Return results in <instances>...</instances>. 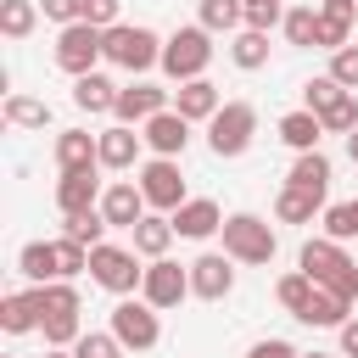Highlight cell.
Segmentation results:
<instances>
[{"instance_id": "1", "label": "cell", "mask_w": 358, "mask_h": 358, "mask_svg": "<svg viewBox=\"0 0 358 358\" xmlns=\"http://www.w3.org/2000/svg\"><path fill=\"white\" fill-rule=\"evenodd\" d=\"M296 268H302L313 285L336 291L341 302H358V263L347 257V246H341V241H330V235H313V241L296 252Z\"/></svg>"}, {"instance_id": "2", "label": "cell", "mask_w": 358, "mask_h": 358, "mask_svg": "<svg viewBox=\"0 0 358 358\" xmlns=\"http://www.w3.org/2000/svg\"><path fill=\"white\" fill-rule=\"evenodd\" d=\"M207 62H213V34H207L201 22H190V28H173V34L162 39V73H168L173 84L207 78Z\"/></svg>"}, {"instance_id": "3", "label": "cell", "mask_w": 358, "mask_h": 358, "mask_svg": "<svg viewBox=\"0 0 358 358\" xmlns=\"http://www.w3.org/2000/svg\"><path fill=\"white\" fill-rule=\"evenodd\" d=\"M218 235H224V252L235 263H274V252H280V235L257 213H229Z\"/></svg>"}, {"instance_id": "4", "label": "cell", "mask_w": 358, "mask_h": 358, "mask_svg": "<svg viewBox=\"0 0 358 358\" xmlns=\"http://www.w3.org/2000/svg\"><path fill=\"white\" fill-rule=\"evenodd\" d=\"M106 62L123 67V73H145V67H162V39L140 22H117L106 28Z\"/></svg>"}, {"instance_id": "5", "label": "cell", "mask_w": 358, "mask_h": 358, "mask_svg": "<svg viewBox=\"0 0 358 358\" xmlns=\"http://www.w3.org/2000/svg\"><path fill=\"white\" fill-rule=\"evenodd\" d=\"M252 134H257V106H252V101H224L218 117L207 123L213 157H241V151L252 145Z\"/></svg>"}, {"instance_id": "6", "label": "cell", "mask_w": 358, "mask_h": 358, "mask_svg": "<svg viewBox=\"0 0 358 358\" xmlns=\"http://www.w3.org/2000/svg\"><path fill=\"white\" fill-rule=\"evenodd\" d=\"M90 274H95V285H106L112 296H129V291H140V280H145L140 252H134V246H112V241H101V246L90 252Z\"/></svg>"}, {"instance_id": "7", "label": "cell", "mask_w": 358, "mask_h": 358, "mask_svg": "<svg viewBox=\"0 0 358 358\" xmlns=\"http://www.w3.org/2000/svg\"><path fill=\"white\" fill-rule=\"evenodd\" d=\"M112 336H117L129 352H151V347L162 341V319H157V308H151L145 296H123V302L112 308Z\"/></svg>"}, {"instance_id": "8", "label": "cell", "mask_w": 358, "mask_h": 358, "mask_svg": "<svg viewBox=\"0 0 358 358\" xmlns=\"http://www.w3.org/2000/svg\"><path fill=\"white\" fill-rule=\"evenodd\" d=\"M101 56H106V34H101V28L73 22V28H62V34H56V67H62V73L84 78V73H95V62H101Z\"/></svg>"}, {"instance_id": "9", "label": "cell", "mask_w": 358, "mask_h": 358, "mask_svg": "<svg viewBox=\"0 0 358 358\" xmlns=\"http://www.w3.org/2000/svg\"><path fill=\"white\" fill-rule=\"evenodd\" d=\"M140 190H145V207H157V213H179L190 196H185V173H179V162L173 157H151V162H140Z\"/></svg>"}, {"instance_id": "10", "label": "cell", "mask_w": 358, "mask_h": 358, "mask_svg": "<svg viewBox=\"0 0 358 358\" xmlns=\"http://www.w3.org/2000/svg\"><path fill=\"white\" fill-rule=\"evenodd\" d=\"M140 296L162 313V308H179L190 296V263H173V257H157L145 263V280H140Z\"/></svg>"}, {"instance_id": "11", "label": "cell", "mask_w": 358, "mask_h": 358, "mask_svg": "<svg viewBox=\"0 0 358 358\" xmlns=\"http://www.w3.org/2000/svg\"><path fill=\"white\" fill-rule=\"evenodd\" d=\"M229 291H235V257H229V252H201V257L190 263V296L224 302Z\"/></svg>"}, {"instance_id": "12", "label": "cell", "mask_w": 358, "mask_h": 358, "mask_svg": "<svg viewBox=\"0 0 358 358\" xmlns=\"http://www.w3.org/2000/svg\"><path fill=\"white\" fill-rule=\"evenodd\" d=\"M157 112H168V90H162V84H145V78H140V84H123V90H117V106H112L117 123L145 129Z\"/></svg>"}, {"instance_id": "13", "label": "cell", "mask_w": 358, "mask_h": 358, "mask_svg": "<svg viewBox=\"0 0 358 358\" xmlns=\"http://www.w3.org/2000/svg\"><path fill=\"white\" fill-rule=\"evenodd\" d=\"M101 218H106L112 229H134V224L145 218V190H140V179H117V185H106V196H101Z\"/></svg>"}, {"instance_id": "14", "label": "cell", "mask_w": 358, "mask_h": 358, "mask_svg": "<svg viewBox=\"0 0 358 358\" xmlns=\"http://www.w3.org/2000/svg\"><path fill=\"white\" fill-rule=\"evenodd\" d=\"M101 168H84V173H62L56 179V207H62V218H73V213H95L101 207V179H95Z\"/></svg>"}, {"instance_id": "15", "label": "cell", "mask_w": 358, "mask_h": 358, "mask_svg": "<svg viewBox=\"0 0 358 358\" xmlns=\"http://www.w3.org/2000/svg\"><path fill=\"white\" fill-rule=\"evenodd\" d=\"M218 106H224V95H218V84H213V78H190V84H179V90H173V112H179L185 123H213V117H218Z\"/></svg>"}, {"instance_id": "16", "label": "cell", "mask_w": 358, "mask_h": 358, "mask_svg": "<svg viewBox=\"0 0 358 358\" xmlns=\"http://www.w3.org/2000/svg\"><path fill=\"white\" fill-rule=\"evenodd\" d=\"M140 134H145L151 157H173V162H179V157H185V145H190V123H185L173 106H168V112H157V117H151Z\"/></svg>"}, {"instance_id": "17", "label": "cell", "mask_w": 358, "mask_h": 358, "mask_svg": "<svg viewBox=\"0 0 358 358\" xmlns=\"http://www.w3.org/2000/svg\"><path fill=\"white\" fill-rule=\"evenodd\" d=\"M56 168H62V173L101 168V134H90V129H62V134H56Z\"/></svg>"}, {"instance_id": "18", "label": "cell", "mask_w": 358, "mask_h": 358, "mask_svg": "<svg viewBox=\"0 0 358 358\" xmlns=\"http://www.w3.org/2000/svg\"><path fill=\"white\" fill-rule=\"evenodd\" d=\"M140 145H145V134H134L129 123H112V129H101V168H112V173H129V168L140 162Z\"/></svg>"}, {"instance_id": "19", "label": "cell", "mask_w": 358, "mask_h": 358, "mask_svg": "<svg viewBox=\"0 0 358 358\" xmlns=\"http://www.w3.org/2000/svg\"><path fill=\"white\" fill-rule=\"evenodd\" d=\"M224 229V213H218V201H207V196H190L179 213H173V235H185V241H207V235H218Z\"/></svg>"}, {"instance_id": "20", "label": "cell", "mask_w": 358, "mask_h": 358, "mask_svg": "<svg viewBox=\"0 0 358 358\" xmlns=\"http://www.w3.org/2000/svg\"><path fill=\"white\" fill-rule=\"evenodd\" d=\"M0 330H6V336H28V330H39V285L11 291V296L0 302Z\"/></svg>"}, {"instance_id": "21", "label": "cell", "mask_w": 358, "mask_h": 358, "mask_svg": "<svg viewBox=\"0 0 358 358\" xmlns=\"http://www.w3.org/2000/svg\"><path fill=\"white\" fill-rule=\"evenodd\" d=\"M117 90H123V84H112L106 73H84V78H73V106L90 112V117H95V112H112V106H117Z\"/></svg>"}, {"instance_id": "22", "label": "cell", "mask_w": 358, "mask_h": 358, "mask_svg": "<svg viewBox=\"0 0 358 358\" xmlns=\"http://www.w3.org/2000/svg\"><path fill=\"white\" fill-rule=\"evenodd\" d=\"M280 140H285L296 157H302V151H319V140H324L319 112H308V106H302V112H285V117H280Z\"/></svg>"}, {"instance_id": "23", "label": "cell", "mask_w": 358, "mask_h": 358, "mask_svg": "<svg viewBox=\"0 0 358 358\" xmlns=\"http://www.w3.org/2000/svg\"><path fill=\"white\" fill-rule=\"evenodd\" d=\"M319 213H324V196L296 190V185H280V196H274V218L280 224H313Z\"/></svg>"}, {"instance_id": "24", "label": "cell", "mask_w": 358, "mask_h": 358, "mask_svg": "<svg viewBox=\"0 0 358 358\" xmlns=\"http://www.w3.org/2000/svg\"><path fill=\"white\" fill-rule=\"evenodd\" d=\"M129 235H134V252L157 263V257H168V246H173V218H162V213H145V218H140Z\"/></svg>"}, {"instance_id": "25", "label": "cell", "mask_w": 358, "mask_h": 358, "mask_svg": "<svg viewBox=\"0 0 358 358\" xmlns=\"http://www.w3.org/2000/svg\"><path fill=\"white\" fill-rule=\"evenodd\" d=\"M17 268H22L34 285H50V280H62V263H56V241H28V246L17 252Z\"/></svg>"}, {"instance_id": "26", "label": "cell", "mask_w": 358, "mask_h": 358, "mask_svg": "<svg viewBox=\"0 0 358 358\" xmlns=\"http://www.w3.org/2000/svg\"><path fill=\"white\" fill-rule=\"evenodd\" d=\"M285 185H296V190H313V196H324V190H330V157H324V151H302V157L291 162Z\"/></svg>"}, {"instance_id": "27", "label": "cell", "mask_w": 358, "mask_h": 358, "mask_svg": "<svg viewBox=\"0 0 358 358\" xmlns=\"http://www.w3.org/2000/svg\"><path fill=\"white\" fill-rule=\"evenodd\" d=\"M196 22H201L207 34H241V28H246V6H241V0H201V6H196Z\"/></svg>"}, {"instance_id": "28", "label": "cell", "mask_w": 358, "mask_h": 358, "mask_svg": "<svg viewBox=\"0 0 358 358\" xmlns=\"http://www.w3.org/2000/svg\"><path fill=\"white\" fill-rule=\"evenodd\" d=\"M229 62H235L241 73H257V67H268V34H257V28H241V34L229 39Z\"/></svg>"}, {"instance_id": "29", "label": "cell", "mask_w": 358, "mask_h": 358, "mask_svg": "<svg viewBox=\"0 0 358 358\" xmlns=\"http://www.w3.org/2000/svg\"><path fill=\"white\" fill-rule=\"evenodd\" d=\"M347 313H352V302H341L336 291H313V302H308V313H302V324H319V330H341L347 324Z\"/></svg>"}, {"instance_id": "30", "label": "cell", "mask_w": 358, "mask_h": 358, "mask_svg": "<svg viewBox=\"0 0 358 358\" xmlns=\"http://www.w3.org/2000/svg\"><path fill=\"white\" fill-rule=\"evenodd\" d=\"M313 291H319V285H313V280H308L302 268H291V274H280V285H274V296H280V308H285L291 319H302V313H308V302H313Z\"/></svg>"}, {"instance_id": "31", "label": "cell", "mask_w": 358, "mask_h": 358, "mask_svg": "<svg viewBox=\"0 0 358 358\" xmlns=\"http://www.w3.org/2000/svg\"><path fill=\"white\" fill-rule=\"evenodd\" d=\"M280 28H285V45H296V50L319 45V6H291Z\"/></svg>"}, {"instance_id": "32", "label": "cell", "mask_w": 358, "mask_h": 358, "mask_svg": "<svg viewBox=\"0 0 358 358\" xmlns=\"http://www.w3.org/2000/svg\"><path fill=\"white\" fill-rule=\"evenodd\" d=\"M39 22V0H0V34L6 39H28Z\"/></svg>"}, {"instance_id": "33", "label": "cell", "mask_w": 358, "mask_h": 358, "mask_svg": "<svg viewBox=\"0 0 358 358\" xmlns=\"http://www.w3.org/2000/svg\"><path fill=\"white\" fill-rule=\"evenodd\" d=\"M106 229H112V224L101 218V207H95V213H73V218H62V235L78 241V246H90V252L106 241Z\"/></svg>"}, {"instance_id": "34", "label": "cell", "mask_w": 358, "mask_h": 358, "mask_svg": "<svg viewBox=\"0 0 358 358\" xmlns=\"http://www.w3.org/2000/svg\"><path fill=\"white\" fill-rule=\"evenodd\" d=\"M6 123L11 129H45L50 123V106L34 101V95H6Z\"/></svg>"}, {"instance_id": "35", "label": "cell", "mask_w": 358, "mask_h": 358, "mask_svg": "<svg viewBox=\"0 0 358 358\" xmlns=\"http://www.w3.org/2000/svg\"><path fill=\"white\" fill-rule=\"evenodd\" d=\"M324 235L341 241V246L358 241V201H330V207H324Z\"/></svg>"}, {"instance_id": "36", "label": "cell", "mask_w": 358, "mask_h": 358, "mask_svg": "<svg viewBox=\"0 0 358 358\" xmlns=\"http://www.w3.org/2000/svg\"><path fill=\"white\" fill-rule=\"evenodd\" d=\"M341 95H352V90H341L330 73H319V78H308V84H302V101H308V112H330Z\"/></svg>"}, {"instance_id": "37", "label": "cell", "mask_w": 358, "mask_h": 358, "mask_svg": "<svg viewBox=\"0 0 358 358\" xmlns=\"http://www.w3.org/2000/svg\"><path fill=\"white\" fill-rule=\"evenodd\" d=\"M129 347L112 336V330H84L78 336V347H73V358H123Z\"/></svg>"}, {"instance_id": "38", "label": "cell", "mask_w": 358, "mask_h": 358, "mask_svg": "<svg viewBox=\"0 0 358 358\" xmlns=\"http://www.w3.org/2000/svg\"><path fill=\"white\" fill-rule=\"evenodd\" d=\"M319 123H324V134H352L358 129V95H341L330 112H319Z\"/></svg>"}, {"instance_id": "39", "label": "cell", "mask_w": 358, "mask_h": 358, "mask_svg": "<svg viewBox=\"0 0 358 358\" xmlns=\"http://www.w3.org/2000/svg\"><path fill=\"white\" fill-rule=\"evenodd\" d=\"M241 6H246V28H257V34H274L285 22V6L280 0H241Z\"/></svg>"}, {"instance_id": "40", "label": "cell", "mask_w": 358, "mask_h": 358, "mask_svg": "<svg viewBox=\"0 0 358 358\" xmlns=\"http://www.w3.org/2000/svg\"><path fill=\"white\" fill-rule=\"evenodd\" d=\"M56 263H62V280H73V274H84V268H90V246H78V241L56 235Z\"/></svg>"}, {"instance_id": "41", "label": "cell", "mask_w": 358, "mask_h": 358, "mask_svg": "<svg viewBox=\"0 0 358 358\" xmlns=\"http://www.w3.org/2000/svg\"><path fill=\"white\" fill-rule=\"evenodd\" d=\"M330 78H336L341 90H352V95H358V45H341V50L330 56Z\"/></svg>"}, {"instance_id": "42", "label": "cell", "mask_w": 358, "mask_h": 358, "mask_svg": "<svg viewBox=\"0 0 358 358\" xmlns=\"http://www.w3.org/2000/svg\"><path fill=\"white\" fill-rule=\"evenodd\" d=\"M39 11H45L50 22H62V28L84 22V0H39Z\"/></svg>"}, {"instance_id": "43", "label": "cell", "mask_w": 358, "mask_h": 358, "mask_svg": "<svg viewBox=\"0 0 358 358\" xmlns=\"http://www.w3.org/2000/svg\"><path fill=\"white\" fill-rule=\"evenodd\" d=\"M84 22H90V28H101V34H106V28H117V0H84Z\"/></svg>"}, {"instance_id": "44", "label": "cell", "mask_w": 358, "mask_h": 358, "mask_svg": "<svg viewBox=\"0 0 358 358\" xmlns=\"http://www.w3.org/2000/svg\"><path fill=\"white\" fill-rule=\"evenodd\" d=\"M319 17H324V22H341V28H352V17H358V0H319Z\"/></svg>"}, {"instance_id": "45", "label": "cell", "mask_w": 358, "mask_h": 358, "mask_svg": "<svg viewBox=\"0 0 358 358\" xmlns=\"http://www.w3.org/2000/svg\"><path fill=\"white\" fill-rule=\"evenodd\" d=\"M246 358H296V347H291V341H280V336H268V341H257Z\"/></svg>"}, {"instance_id": "46", "label": "cell", "mask_w": 358, "mask_h": 358, "mask_svg": "<svg viewBox=\"0 0 358 358\" xmlns=\"http://www.w3.org/2000/svg\"><path fill=\"white\" fill-rule=\"evenodd\" d=\"M336 341H341V358H358V319H347L336 330Z\"/></svg>"}, {"instance_id": "47", "label": "cell", "mask_w": 358, "mask_h": 358, "mask_svg": "<svg viewBox=\"0 0 358 358\" xmlns=\"http://www.w3.org/2000/svg\"><path fill=\"white\" fill-rule=\"evenodd\" d=\"M347 157H352V162H358V129H352V134H347Z\"/></svg>"}, {"instance_id": "48", "label": "cell", "mask_w": 358, "mask_h": 358, "mask_svg": "<svg viewBox=\"0 0 358 358\" xmlns=\"http://www.w3.org/2000/svg\"><path fill=\"white\" fill-rule=\"evenodd\" d=\"M45 358H73V347H45Z\"/></svg>"}, {"instance_id": "49", "label": "cell", "mask_w": 358, "mask_h": 358, "mask_svg": "<svg viewBox=\"0 0 358 358\" xmlns=\"http://www.w3.org/2000/svg\"><path fill=\"white\" fill-rule=\"evenodd\" d=\"M296 358H336V352H296Z\"/></svg>"}]
</instances>
